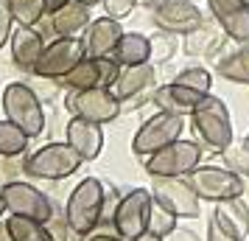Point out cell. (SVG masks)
Returning a JSON list of instances; mask_svg holds the SVG:
<instances>
[{
  "label": "cell",
  "mask_w": 249,
  "mask_h": 241,
  "mask_svg": "<svg viewBox=\"0 0 249 241\" xmlns=\"http://www.w3.org/2000/svg\"><path fill=\"white\" fill-rule=\"evenodd\" d=\"M191 127L196 138L204 149L210 151H224L232 146V121H230V110L221 98L215 95H204L199 107L191 115Z\"/></svg>",
  "instance_id": "1"
},
{
  "label": "cell",
  "mask_w": 249,
  "mask_h": 241,
  "mask_svg": "<svg viewBox=\"0 0 249 241\" xmlns=\"http://www.w3.org/2000/svg\"><path fill=\"white\" fill-rule=\"evenodd\" d=\"M104 191H107V183H101L98 177H87V180H81V183L73 188V194L68 196L65 216H68L70 227L76 230L81 239L90 236V233H95L98 224H101Z\"/></svg>",
  "instance_id": "2"
},
{
  "label": "cell",
  "mask_w": 249,
  "mask_h": 241,
  "mask_svg": "<svg viewBox=\"0 0 249 241\" xmlns=\"http://www.w3.org/2000/svg\"><path fill=\"white\" fill-rule=\"evenodd\" d=\"M3 112L9 121H14L23 129L28 138H36L45 132V110H42V98L36 90L25 81H12L3 90Z\"/></svg>",
  "instance_id": "3"
},
{
  "label": "cell",
  "mask_w": 249,
  "mask_h": 241,
  "mask_svg": "<svg viewBox=\"0 0 249 241\" xmlns=\"http://www.w3.org/2000/svg\"><path fill=\"white\" fill-rule=\"evenodd\" d=\"M81 154L68 140L62 143H45L42 149L31 151L25 157V177H34V180H68L81 168Z\"/></svg>",
  "instance_id": "4"
},
{
  "label": "cell",
  "mask_w": 249,
  "mask_h": 241,
  "mask_svg": "<svg viewBox=\"0 0 249 241\" xmlns=\"http://www.w3.org/2000/svg\"><path fill=\"white\" fill-rule=\"evenodd\" d=\"M204 146L199 140H174L171 146L160 149L157 154H151L148 160H143L146 171L151 177H188L202 166Z\"/></svg>",
  "instance_id": "5"
},
{
  "label": "cell",
  "mask_w": 249,
  "mask_h": 241,
  "mask_svg": "<svg viewBox=\"0 0 249 241\" xmlns=\"http://www.w3.org/2000/svg\"><path fill=\"white\" fill-rule=\"evenodd\" d=\"M185 129V115H174V112H157L151 115L143 127L137 129L135 140H132V151L140 160H148L151 154H157L160 149L171 146L174 140L182 138Z\"/></svg>",
  "instance_id": "6"
},
{
  "label": "cell",
  "mask_w": 249,
  "mask_h": 241,
  "mask_svg": "<svg viewBox=\"0 0 249 241\" xmlns=\"http://www.w3.org/2000/svg\"><path fill=\"white\" fill-rule=\"evenodd\" d=\"M151 196L154 202L171 210L177 219H196L199 216V202L202 196L196 194V188L188 177H151Z\"/></svg>",
  "instance_id": "7"
},
{
  "label": "cell",
  "mask_w": 249,
  "mask_h": 241,
  "mask_svg": "<svg viewBox=\"0 0 249 241\" xmlns=\"http://www.w3.org/2000/svg\"><path fill=\"white\" fill-rule=\"evenodd\" d=\"M151 207H154V196L146 188H132L126 191L118 213H115L112 227L118 236H124L126 241H135L137 236H143L151 224Z\"/></svg>",
  "instance_id": "8"
},
{
  "label": "cell",
  "mask_w": 249,
  "mask_h": 241,
  "mask_svg": "<svg viewBox=\"0 0 249 241\" xmlns=\"http://www.w3.org/2000/svg\"><path fill=\"white\" fill-rule=\"evenodd\" d=\"M188 180L193 183L196 194L213 205L224 202V199H235L247 188L241 174H235L232 168H221V166H199L196 171L188 174Z\"/></svg>",
  "instance_id": "9"
},
{
  "label": "cell",
  "mask_w": 249,
  "mask_h": 241,
  "mask_svg": "<svg viewBox=\"0 0 249 241\" xmlns=\"http://www.w3.org/2000/svg\"><path fill=\"white\" fill-rule=\"evenodd\" d=\"M84 56H87V51H84V42L79 37H53V39H48L34 76H39V79H62Z\"/></svg>",
  "instance_id": "10"
},
{
  "label": "cell",
  "mask_w": 249,
  "mask_h": 241,
  "mask_svg": "<svg viewBox=\"0 0 249 241\" xmlns=\"http://www.w3.org/2000/svg\"><path fill=\"white\" fill-rule=\"evenodd\" d=\"M68 107H70L73 115H81V118L95 121V124H109V121H115V118L121 115V110H124L121 98H118L109 87H90V90L70 93Z\"/></svg>",
  "instance_id": "11"
},
{
  "label": "cell",
  "mask_w": 249,
  "mask_h": 241,
  "mask_svg": "<svg viewBox=\"0 0 249 241\" xmlns=\"http://www.w3.org/2000/svg\"><path fill=\"white\" fill-rule=\"evenodd\" d=\"M0 194L6 199V207L14 216H25V219H36V222H51L53 216V205L39 188H34L31 183H3Z\"/></svg>",
  "instance_id": "12"
},
{
  "label": "cell",
  "mask_w": 249,
  "mask_h": 241,
  "mask_svg": "<svg viewBox=\"0 0 249 241\" xmlns=\"http://www.w3.org/2000/svg\"><path fill=\"white\" fill-rule=\"evenodd\" d=\"M151 23L162 31L185 37L204 23V14L193 0H165L151 9Z\"/></svg>",
  "instance_id": "13"
},
{
  "label": "cell",
  "mask_w": 249,
  "mask_h": 241,
  "mask_svg": "<svg viewBox=\"0 0 249 241\" xmlns=\"http://www.w3.org/2000/svg\"><path fill=\"white\" fill-rule=\"evenodd\" d=\"M157 90V70L151 68V65H132V68H124L121 70V76L115 81L112 93L121 98V104H143L146 98H151Z\"/></svg>",
  "instance_id": "14"
},
{
  "label": "cell",
  "mask_w": 249,
  "mask_h": 241,
  "mask_svg": "<svg viewBox=\"0 0 249 241\" xmlns=\"http://www.w3.org/2000/svg\"><path fill=\"white\" fill-rule=\"evenodd\" d=\"M213 20L224 28V34L238 42L247 45L249 42V0H207Z\"/></svg>",
  "instance_id": "15"
},
{
  "label": "cell",
  "mask_w": 249,
  "mask_h": 241,
  "mask_svg": "<svg viewBox=\"0 0 249 241\" xmlns=\"http://www.w3.org/2000/svg\"><path fill=\"white\" fill-rule=\"evenodd\" d=\"M9 45H12L14 65L23 70V73H36V65L42 59V51H45L48 39L36 31L34 25H17L12 39H9Z\"/></svg>",
  "instance_id": "16"
},
{
  "label": "cell",
  "mask_w": 249,
  "mask_h": 241,
  "mask_svg": "<svg viewBox=\"0 0 249 241\" xmlns=\"http://www.w3.org/2000/svg\"><path fill=\"white\" fill-rule=\"evenodd\" d=\"M124 34H126V31L121 28L118 20L104 17V20H92V23L84 28L81 42H84L87 56H92V59L115 56V48H118V42H121V37H124Z\"/></svg>",
  "instance_id": "17"
},
{
  "label": "cell",
  "mask_w": 249,
  "mask_h": 241,
  "mask_svg": "<svg viewBox=\"0 0 249 241\" xmlns=\"http://www.w3.org/2000/svg\"><path fill=\"white\" fill-rule=\"evenodd\" d=\"M65 140L81 154V160H95L104 149L101 124L87 121V118H81V115H73L68 121V129H65Z\"/></svg>",
  "instance_id": "18"
},
{
  "label": "cell",
  "mask_w": 249,
  "mask_h": 241,
  "mask_svg": "<svg viewBox=\"0 0 249 241\" xmlns=\"http://www.w3.org/2000/svg\"><path fill=\"white\" fill-rule=\"evenodd\" d=\"M207 93H199V90H191V87H182L177 81H171L165 87H157L151 101L157 107L160 112H174V115H193V110L199 107Z\"/></svg>",
  "instance_id": "19"
},
{
  "label": "cell",
  "mask_w": 249,
  "mask_h": 241,
  "mask_svg": "<svg viewBox=\"0 0 249 241\" xmlns=\"http://www.w3.org/2000/svg\"><path fill=\"white\" fill-rule=\"evenodd\" d=\"M48 20H51V34L53 37H76L92 23L90 6L81 3V0H68L62 9L48 14Z\"/></svg>",
  "instance_id": "20"
},
{
  "label": "cell",
  "mask_w": 249,
  "mask_h": 241,
  "mask_svg": "<svg viewBox=\"0 0 249 241\" xmlns=\"http://www.w3.org/2000/svg\"><path fill=\"white\" fill-rule=\"evenodd\" d=\"M224 28L218 20H204L199 28H193L191 34H185V54L188 56H210L224 45Z\"/></svg>",
  "instance_id": "21"
},
{
  "label": "cell",
  "mask_w": 249,
  "mask_h": 241,
  "mask_svg": "<svg viewBox=\"0 0 249 241\" xmlns=\"http://www.w3.org/2000/svg\"><path fill=\"white\" fill-rule=\"evenodd\" d=\"M213 219L224 230H230L235 239L244 241L249 236V207H247V202H244L241 196L218 202V205H215V210H213Z\"/></svg>",
  "instance_id": "22"
},
{
  "label": "cell",
  "mask_w": 249,
  "mask_h": 241,
  "mask_svg": "<svg viewBox=\"0 0 249 241\" xmlns=\"http://www.w3.org/2000/svg\"><path fill=\"white\" fill-rule=\"evenodd\" d=\"M59 81V87L76 93V90H90V87H104V68H101V59H92V56H84L76 65V68L65 73Z\"/></svg>",
  "instance_id": "23"
},
{
  "label": "cell",
  "mask_w": 249,
  "mask_h": 241,
  "mask_svg": "<svg viewBox=\"0 0 249 241\" xmlns=\"http://www.w3.org/2000/svg\"><path fill=\"white\" fill-rule=\"evenodd\" d=\"M115 59H118L124 68L151 62V37H143V34H137V31L124 34L121 42H118V48H115Z\"/></svg>",
  "instance_id": "24"
},
{
  "label": "cell",
  "mask_w": 249,
  "mask_h": 241,
  "mask_svg": "<svg viewBox=\"0 0 249 241\" xmlns=\"http://www.w3.org/2000/svg\"><path fill=\"white\" fill-rule=\"evenodd\" d=\"M215 73L235 84H249V45H241L232 54H224L215 65Z\"/></svg>",
  "instance_id": "25"
},
{
  "label": "cell",
  "mask_w": 249,
  "mask_h": 241,
  "mask_svg": "<svg viewBox=\"0 0 249 241\" xmlns=\"http://www.w3.org/2000/svg\"><path fill=\"white\" fill-rule=\"evenodd\" d=\"M9 233L14 241H53L51 239V230L45 222H36V219H25V216H9L6 219Z\"/></svg>",
  "instance_id": "26"
},
{
  "label": "cell",
  "mask_w": 249,
  "mask_h": 241,
  "mask_svg": "<svg viewBox=\"0 0 249 241\" xmlns=\"http://www.w3.org/2000/svg\"><path fill=\"white\" fill-rule=\"evenodd\" d=\"M28 135L14 121H0V157H23L28 149Z\"/></svg>",
  "instance_id": "27"
},
{
  "label": "cell",
  "mask_w": 249,
  "mask_h": 241,
  "mask_svg": "<svg viewBox=\"0 0 249 241\" xmlns=\"http://www.w3.org/2000/svg\"><path fill=\"white\" fill-rule=\"evenodd\" d=\"M17 25H36L48 14V0H12Z\"/></svg>",
  "instance_id": "28"
},
{
  "label": "cell",
  "mask_w": 249,
  "mask_h": 241,
  "mask_svg": "<svg viewBox=\"0 0 249 241\" xmlns=\"http://www.w3.org/2000/svg\"><path fill=\"white\" fill-rule=\"evenodd\" d=\"M174 54H177V34H171V31H162V28H160L157 34L151 37V62H154V65L168 62Z\"/></svg>",
  "instance_id": "29"
},
{
  "label": "cell",
  "mask_w": 249,
  "mask_h": 241,
  "mask_svg": "<svg viewBox=\"0 0 249 241\" xmlns=\"http://www.w3.org/2000/svg\"><path fill=\"white\" fill-rule=\"evenodd\" d=\"M174 81L177 84H182V87H191V90H199V93H210V73L204 68H199V65H193V68H185L179 70L177 76H174Z\"/></svg>",
  "instance_id": "30"
},
{
  "label": "cell",
  "mask_w": 249,
  "mask_h": 241,
  "mask_svg": "<svg viewBox=\"0 0 249 241\" xmlns=\"http://www.w3.org/2000/svg\"><path fill=\"white\" fill-rule=\"evenodd\" d=\"M148 230H151V233H157L160 239H168L171 233L177 230V216H174L171 210H165L162 205H157V202H154V207H151V224H148Z\"/></svg>",
  "instance_id": "31"
},
{
  "label": "cell",
  "mask_w": 249,
  "mask_h": 241,
  "mask_svg": "<svg viewBox=\"0 0 249 241\" xmlns=\"http://www.w3.org/2000/svg\"><path fill=\"white\" fill-rule=\"evenodd\" d=\"M221 154H224L227 168H232L235 174H241V177L249 180V149L244 143H241V146H230V149H224Z\"/></svg>",
  "instance_id": "32"
},
{
  "label": "cell",
  "mask_w": 249,
  "mask_h": 241,
  "mask_svg": "<svg viewBox=\"0 0 249 241\" xmlns=\"http://www.w3.org/2000/svg\"><path fill=\"white\" fill-rule=\"evenodd\" d=\"M48 224V230H51V239L53 241H79L81 236L76 233V230L70 227V222H68V216L62 213V216H51V222H45Z\"/></svg>",
  "instance_id": "33"
},
{
  "label": "cell",
  "mask_w": 249,
  "mask_h": 241,
  "mask_svg": "<svg viewBox=\"0 0 249 241\" xmlns=\"http://www.w3.org/2000/svg\"><path fill=\"white\" fill-rule=\"evenodd\" d=\"M124 194H118L115 185H107L104 191V213H101V224H112L115 222V213H118V205H121Z\"/></svg>",
  "instance_id": "34"
},
{
  "label": "cell",
  "mask_w": 249,
  "mask_h": 241,
  "mask_svg": "<svg viewBox=\"0 0 249 241\" xmlns=\"http://www.w3.org/2000/svg\"><path fill=\"white\" fill-rule=\"evenodd\" d=\"M17 23L14 20V12H12V0H0V48L12 39L14 28L12 25Z\"/></svg>",
  "instance_id": "35"
},
{
  "label": "cell",
  "mask_w": 249,
  "mask_h": 241,
  "mask_svg": "<svg viewBox=\"0 0 249 241\" xmlns=\"http://www.w3.org/2000/svg\"><path fill=\"white\" fill-rule=\"evenodd\" d=\"M140 3V0H104V14L107 17H112V20H121V17H126V14L135 12V6Z\"/></svg>",
  "instance_id": "36"
},
{
  "label": "cell",
  "mask_w": 249,
  "mask_h": 241,
  "mask_svg": "<svg viewBox=\"0 0 249 241\" xmlns=\"http://www.w3.org/2000/svg\"><path fill=\"white\" fill-rule=\"evenodd\" d=\"M20 171L25 174L23 157H0V177H3L6 183H14V177H20Z\"/></svg>",
  "instance_id": "37"
},
{
  "label": "cell",
  "mask_w": 249,
  "mask_h": 241,
  "mask_svg": "<svg viewBox=\"0 0 249 241\" xmlns=\"http://www.w3.org/2000/svg\"><path fill=\"white\" fill-rule=\"evenodd\" d=\"M207 241H241V239H235L230 230H224L213 216H210V222H207Z\"/></svg>",
  "instance_id": "38"
},
{
  "label": "cell",
  "mask_w": 249,
  "mask_h": 241,
  "mask_svg": "<svg viewBox=\"0 0 249 241\" xmlns=\"http://www.w3.org/2000/svg\"><path fill=\"white\" fill-rule=\"evenodd\" d=\"M81 241H126V239L118 236V233H90V236H84Z\"/></svg>",
  "instance_id": "39"
},
{
  "label": "cell",
  "mask_w": 249,
  "mask_h": 241,
  "mask_svg": "<svg viewBox=\"0 0 249 241\" xmlns=\"http://www.w3.org/2000/svg\"><path fill=\"white\" fill-rule=\"evenodd\" d=\"M171 239H174V241H199L191 230H174V233H171Z\"/></svg>",
  "instance_id": "40"
},
{
  "label": "cell",
  "mask_w": 249,
  "mask_h": 241,
  "mask_svg": "<svg viewBox=\"0 0 249 241\" xmlns=\"http://www.w3.org/2000/svg\"><path fill=\"white\" fill-rule=\"evenodd\" d=\"M135 241H165V239H160L157 233H151V230H146V233H143V236H137Z\"/></svg>",
  "instance_id": "41"
},
{
  "label": "cell",
  "mask_w": 249,
  "mask_h": 241,
  "mask_svg": "<svg viewBox=\"0 0 249 241\" xmlns=\"http://www.w3.org/2000/svg\"><path fill=\"white\" fill-rule=\"evenodd\" d=\"M0 241H14L12 233H9V224L6 222H0Z\"/></svg>",
  "instance_id": "42"
},
{
  "label": "cell",
  "mask_w": 249,
  "mask_h": 241,
  "mask_svg": "<svg viewBox=\"0 0 249 241\" xmlns=\"http://www.w3.org/2000/svg\"><path fill=\"white\" fill-rule=\"evenodd\" d=\"M65 3H68V0H48V14H53L56 9H62Z\"/></svg>",
  "instance_id": "43"
},
{
  "label": "cell",
  "mask_w": 249,
  "mask_h": 241,
  "mask_svg": "<svg viewBox=\"0 0 249 241\" xmlns=\"http://www.w3.org/2000/svg\"><path fill=\"white\" fill-rule=\"evenodd\" d=\"M143 3H146L148 9H154V6H160V3H165V0H143Z\"/></svg>",
  "instance_id": "44"
},
{
  "label": "cell",
  "mask_w": 249,
  "mask_h": 241,
  "mask_svg": "<svg viewBox=\"0 0 249 241\" xmlns=\"http://www.w3.org/2000/svg\"><path fill=\"white\" fill-rule=\"evenodd\" d=\"M241 199L247 202V207H249V183H247V188H244V194H241Z\"/></svg>",
  "instance_id": "45"
},
{
  "label": "cell",
  "mask_w": 249,
  "mask_h": 241,
  "mask_svg": "<svg viewBox=\"0 0 249 241\" xmlns=\"http://www.w3.org/2000/svg\"><path fill=\"white\" fill-rule=\"evenodd\" d=\"M6 210H9V207H6V199H3V194H0V216H3Z\"/></svg>",
  "instance_id": "46"
},
{
  "label": "cell",
  "mask_w": 249,
  "mask_h": 241,
  "mask_svg": "<svg viewBox=\"0 0 249 241\" xmlns=\"http://www.w3.org/2000/svg\"><path fill=\"white\" fill-rule=\"evenodd\" d=\"M81 3H87V6H95V3H104V0H81Z\"/></svg>",
  "instance_id": "47"
},
{
  "label": "cell",
  "mask_w": 249,
  "mask_h": 241,
  "mask_svg": "<svg viewBox=\"0 0 249 241\" xmlns=\"http://www.w3.org/2000/svg\"><path fill=\"white\" fill-rule=\"evenodd\" d=\"M244 146H247V149H249V135H247V138H244Z\"/></svg>",
  "instance_id": "48"
}]
</instances>
